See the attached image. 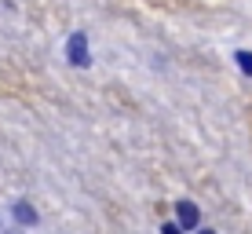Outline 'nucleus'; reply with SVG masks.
Segmentation results:
<instances>
[{"label":"nucleus","mask_w":252,"mask_h":234,"mask_svg":"<svg viewBox=\"0 0 252 234\" xmlns=\"http://www.w3.org/2000/svg\"><path fill=\"white\" fill-rule=\"evenodd\" d=\"M66 51H69V59H73L77 66H88L92 59H88V40H84V33H73L69 37V44H66Z\"/></svg>","instance_id":"1"},{"label":"nucleus","mask_w":252,"mask_h":234,"mask_svg":"<svg viewBox=\"0 0 252 234\" xmlns=\"http://www.w3.org/2000/svg\"><path fill=\"white\" fill-rule=\"evenodd\" d=\"M179 220H183L187 227H194V223H197V209L190 201H183V205H179Z\"/></svg>","instance_id":"2"},{"label":"nucleus","mask_w":252,"mask_h":234,"mask_svg":"<svg viewBox=\"0 0 252 234\" xmlns=\"http://www.w3.org/2000/svg\"><path fill=\"white\" fill-rule=\"evenodd\" d=\"M238 66L245 73H252V51H238Z\"/></svg>","instance_id":"3"},{"label":"nucleus","mask_w":252,"mask_h":234,"mask_svg":"<svg viewBox=\"0 0 252 234\" xmlns=\"http://www.w3.org/2000/svg\"><path fill=\"white\" fill-rule=\"evenodd\" d=\"M15 212H19V220H26V223H33V209H30V205H15Z\"/></svg>","instance_id":"4"},{"label":"nucleus","mask_w":252,"mask_h":234,"mask_svg":"<svg viewBox=\"0 0 252 234\" xmlns=\"http://www.w3.org/2000/svg\"><path fill=\"white\" fill-rule=\"evenodd\" d=\"M164 234H179V227H164Z\"/></svg>","instance_id":"5"},{"label":"nucleus","mask_w":252,"mask_h":234,"mask_svg":"<svg viewBox=\"0 0 252 234\" xmlns=\"http://www.w3.org/2000/svg\"><path fill=\"white\" fill-rule=\"evenodd\" d=\"M201 234H212V231H201Z\"/></svg>","instance_id":"6"}]
</instances>
